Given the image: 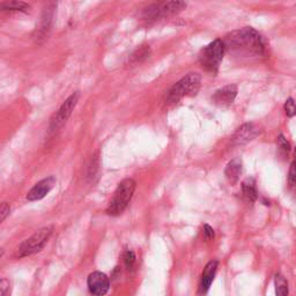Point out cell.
<instances>
[{"label":"cell","mask_w":296,"mask_h":296,"mask_svg":"<svg viewBox=\"0 0 296 296\" xmlns=\"http://www.w3.org/2000/svg\"><path fill=\"white\" fill-rule=\"evenodd\" d=\"M218 265L219 263L217 260H211L204 268L201 283H199V293L202 295H205L209 291L211 284H212L214 280V276L217 274Z\"/></svg>","instance_id":"7c38bea8"},{"label":"cell","mask_w":296,"mask_h":296,"mask_svg":"<svg viewBox=\"0 0 296 296\" xmlns=\"http://www.w3.org/2000/svg\"><path fill=\"white\" fill-rule=\"evenodd\" d=\"M0 9L4 12H22V13H28L30 9L29 4L24 2H4L0 4Z\"/></svg>","instance_id":"2e32d148"},{"label":"cell","mask_w":296,"mask_h":296,"mask_svg":"<svg viewBox=\"0 0 296 296\" xmlns=\"http://www.w3.org/2000/svg\"><path fill=\"white\" fill-rule=\"evenodd\" d=\"M237 93H238V88L236 84L230 83L215 91L214 95L212 96V100L215 105L229 106L235 101Z\"/></svg>","instance_id":"8fae6325"},{"label":"cell","mask_w":296,"mask_h":296,"mask_svg":"<svg viewBox=\"0 0 296 296\" xmlns=\"http://www.w3.org/2000/svg\"><path fill=\"white\" fill-rule=\"evenodd\" d=\"M80 98V93L75 91L71 96H68L61 107L58 109V111L53 115V117L50 121L49 131L50 132H55V131L59 130L65 123L68 121V118L71 117L73 111H74L76 105H78Z\"/></svg>","instance_id":"52a82bcc"},{"label":"cell","mask_w":296,"mask_h":296,"mask_svg":"<svg viewBox=\"0 0 296 296\" xmlns=\"http://www.w3.org/2000/svg\"><path fill=\"white\" fill-rule=\"evenodd\" d=\"M123 259H124V264L125 266L128 270H132L134 264H136V255H134L133 251H130V250H128V251L124 252V255H123Z\"/></svg>","instance_id":"ffe728a7"},{"label":"cell","mask_w":296,"mask_h":296,"mask_svg":"<svg viewBox=\"0 0 296 296\" xmlns=\"http://www.w3.org/2000/svg\"><path fill=\"white\" fill-rule=\"evenodd\" d=\"M11 213V206L7 203H3L2 207H0V217H2V222L6 220V218L9 217Z\"/></svg>","instance_id":"603a6c76"},{"label":"cell","mask_w":296,"mask_h":296,"mask_svg":"<svg viewBox=\"0 0 296 296\" xmlns=\"http://www.w3.org/2000/svg\"><path fill=\"white\" fill-rule=\"evenodd\" d=\"M288 185L290 189H296V163L293 162L290 164L289 174H288Z\"/></svg>","instance_id":"7402d4cb"},{"label":"cell","mask_w":296,"mask_h":296,"mask_svg":"<svg viewBox=\"0 0 296 296\" xmlns=\"http://www.w3.org/2000/svg\"><path fill=\"white\" fill-rule=\"evenodd\" d=\"M294 162L296 163V148H295V160H294Z\"/></svg>","instance_id":"484cf974"},{"label":"cell","mask_w":296,"mask_h":296,"mask_svg":"<svg viewBox=\"0 0 296 296\" xmlns=\"http://www.w3.org/2000/svg\"><path fill=\"white\" fill-rule=\"evenodd\" d=\"M224 43L226 50L230 52L257 57L265 55V43L263 37L251 27L234 30L226 36Z\"/></svg>","instance_id":"6da1fadb"},{"label":"cell","mask_w":296,"mask_h":296,"mask_svg":"<svg viewBox=\"0 0 296 296\" xmlns=\"http://www.w3.org/2000/svg\"><path fill=\"white\" fill-rule=\"evenodd\" d=\"M55 184L56 178L53 177V176H49V177L40 180V182L35 184V185L32 187V190L27 193V199H28L29 202L41 201V199H43L45 195L52 190Z\"/></svg>","instance_id":"30bf717a"},{"label":"cell","mask_w":296,"mask_h":296,"mask_svg":"<svg viewBox=\"0 0 296 296\" xmlns=\"http://www.w3.org/2000/svg\"><path fill=\"white\" fill-rule=\"evenodd\" d=\"M136 189L137 183L134 179L126 178L122 180L118 184L116 191H115L113 199L110 201L109 206L107 209V213L111 215V217L121 215L126 210V207L129 206L130 202L132 201Z\"/></svg>","instance_id":"3957f363"},{"label":"cell","mask_w":296,"mask_h":296,"mask_svg":"<svg viewBox=\"0 0 296 296\" xmlns=\"http://www.w3.org/2000/svg\"><path fill=\"white\" fill-rule=\"evenodd\" d=\"M151 56V48L148 45H142L141 48L137 49L132 55H131V63L137 64V63H142V61L149 58Z\"/></svg>","instance_id":"e0dca14e"},{"label":"cell","mask_w":296,"mask_h":296,"mask_svg":"<svg viewBox=\"0 0 296 296\" xmlns=\"http://www.w3.org/2000/svg\"><path fill=\"white\" fill-rule=\"evenodd\" d=\"M275 284V295L276 296H288L289 288H288V282L281 274H276L274 279Z\"/></svg>","instance_id":"ac0fdd59"},{"label":"cell","mask_w":296,"mask_h":296,"mask_svg":"<svg viewBox=\"0 0 296 296\" xmlns=\"http://www.w3.org/2000/svg\"><path fill=\"white\" fill-rule=\"evenodd\" d=\"M203 233H204V236H205L206 240H212L214 238V230L211 226L209 225H205L203 228Z\"/></svg>","instance_id":"cb8c5ba5"},{"label":"cell","mask_w":296,"mask_h":296,"mask_svg":"<svg viewBox=\"0 0 296 296\" xmlns=\"http://www.w3.org/2000/svg\"><path fill=\"white\" fill-rule=\"evenodd\" d=\"M10 287V281L7 279H3L2 282H0V293H2V296H6L7 294V289Z\"/></svg>","instance_id":"d4e9b609"},{"label":"cell","mask_w":296,"mask_h":296,"mask_svg":"<svg viewBox=\"0 0 296 296\" xmlns=\"http://www.w3.org/2000/svg\"><path fill=\"white\" fill-rule=\"evenodd\" d=\"M53 233V226H47L43 228L37 230L34 235L27 238L22 243L19 245L17 251H15V257L17 258H25V257L35 255V253L42 251L47 245L48 241L50 240Z\"/></svg>","instance_id":"8992f818"},{"label":"cell","mask_w":296,"mask_h":296,"mask_svg":"<svg viewBox=\"0 0 296 296\" xmlns=\"http://www.w3.org/2000/svg\"><path fill=\"white\" fill-rule=\"evenodd\" d=\"M225 52L226 47L224 41L218 38L202 49L201 53H199V63L206 72L215 74L218 73L222 60H224Z\"/></svg>","instance_id":"5b68a950"},{"label":"cell","mask_w":296,"mask_h":296,"mask_svg":"<svg viewBox=\"0 0 296 296\" xmlns=\"http://www.w3.org/2000/svg\"><path fill=\"white\" fill-rule=\"evenodd\" d=\"M53 10H55V4H50V5L44 10L43 15H42V22L41 27L38 29V37L37 38H45L48 35L50 27H51V21L53 18Z\"/></svg>","instance_id":"9a60e30c"},{"label":"cell","mask_w":296,"mask_h":296,"mask_svg":"<svg viewBox=\"0 0 296 296\" xmlns=\"http://www.w3.org/2000/svg\"><path fill=\"white\" fill-rule=\"evenodd\" d=\"M202 76L198 73H190L172 84L166 94L167 103H177L185 96H195L201 90Z\"/></svg>","instance_id":"7a4b0ae2"},{"label":"cell","mask_w":296,"mask_h":296,"mask_svg":"<svg viewBox=\"0 0 296 296\" xmlns=\"http://www.w3.org/2000/svg\"><path fill=\"white\" fill-rule=\"evenodd\" d=\"M276 144H278L279 152L281 153L282 155H288V153L290 152V144L288 140L284 138L282 134L278 137V140H276Z\"/></svg>","instance_id":"d6986e66"},{"label":"cell","mask_w":296,"mask_h":296,"mask_svg":"<svg viewBox=\"0 0 296 296\" xmlns=\"http://www.w3.org/2000/svg\"><path fill=\"white\" fill-rule=\"evenodd\" d=\"M87 286L94 296H105L110 289V280L105 273L95 271L88 276Z\"/></svg>","instance_id":"ba28073f"},{"label":"cell","mask_w":296,"mask_h":296,"mask_svg":"<svg viewBox=\"0 0 296 296\" xmlns=\"http://www.w3.org/2000/svg\"><path fill=\"white\" fill-rule=\"evenodd\" d=\"M242 197L245 202L255 203L258 198V191H257L256 182L253 178H247L242 183Z\"/></svg>","instance_id":"5bb4252c"},{"label":"cell","mask_w":296,"mask_h":296,"mask_svg":"<svg viewBox=\"0 0 296 296\" xmlns=\"http://www.w3.org/2000/svg\"><path fill=\"white\" fill-rule=\"evenodd\" d=\"M260 134L259 128L253 124V123H245L236 130L232 137V142L235 146H243L249 144L250 141L255 140Z\"/></svg>","instance_id":"9c48e42d"},{"label":"cell","mask_w":296,"mask_h":296,"mask_svg":"<svg viewBox=\"0 0 296 296\" xmlns=\"http://www.w3.org/2000/svg\"><path fill=\"white\" fill-rule=\"evenodd\" d=\"M185 9L186 3L178 2V0H176V2L155 3L145 7L141 13V17L145 21L154 22L157 20H162V19L175 17V15L179 14Z\"/></svg>","instance_id":"277c9868"},{"label":"cell","mask_w":296,"mask_h":296,"mask_svg":"<svg viewBox=\"0 0 296 296\" xmlns=\"http://www.w3.org/2000/svg\"><path fill=\"white\" fill-rule=\"evenodd\" d=\"M284 113L288 117H294L296 116V102L293 98H288L286 102H284L283 106Z\"/></svg>","instance_id":"44dd1931"},{"label":"cell","mask_w":296,"mask_h":296,"mask_svg":"<svg viewBox=\"0 0 296 296\" xmlns=\"http://www.w3.org/2000/svg\"><path fill=\"white\" fill-rule=\"evenodd\" d=\"M242 168H243V163H242V160L240 157H236V159L232 160L227 164L225 169V176L230 184L237 183V180L240 179V176L242 174Z\"/></svg>","instance_id":"4fadbf2b"}]
</instances>
